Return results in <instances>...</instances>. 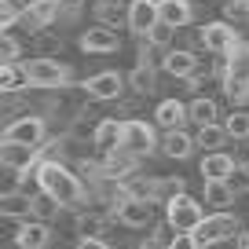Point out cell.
Wrapping results in <instances>:
<instances>
[{
  "mask_svg": "<svg viewBox=\"0 0 249 249\" xmlns=\"http://www.w3.org/2000/svg\"><path fill=\"white\" fill-rule=\"evenodd\" d=\"M37 179H40V191H48L62 209H77V205H85V183H81L77 172L66 169L62 161H40Z\"/></svg>",
  "mask_w": 249,
  "mask_h": 249,
  "instance_id": "1",
  "label": "cell"
},
{
  "mask_svg": "<svg viewBox=\"0 0 249 249\" xmlns=\"http://www.w3.org/2000/svg\"><path fill=\"white\" fill-rule=\"evenodd\" d=\"M224 95L242 107L249 103V48L238 44L231 55H224Z\"/></svg>",
  "mask_w": 249,
  "mask_h": 249,
  "instance_id": "2",
  "label": "cell"
},
{
  "mask_svg": "<svg viewBox=\"0 0 249 249\" xmlns=\"http://www.w3.org/2000/svg\"><path fill=\"white\" fill-rule=\"evenodd\" d=\"M44 161V147L37 143H18V140H0V165L15 176H37Z\"/></svg>",
  "mask_w": 249,
  "mask_h": 249,
  "instance_id": "3",
  "label": "cell"
},
{
  "mask_svg": "<svg viewBox=\"0 0 249 249\" xmlns=\"http://www.w3.org/2000/svg\"><path fill=\"white\" fill-rule=\"evenodd\" d=\"M242 234V224L238 216H231L227 209H213L202 224L195 227V238H198V249L205 246H220V242H234Z\"/></svg>",
  "mask_w": 249,
  "mask_h": 249,
  "instance_id": "4",
  "label": "cell"
},
{
  "mask_svg": "<svg viewBox=\"0 0 249 249\" xmlns=\"http://www.w3.org/2000/svg\"><path fill=\"white\" fill-rule=\"evenodd\" d=\"M26 73H30L33 88H66L70 85V66L59 62L55 55H37V59H26Z\"/></svg>",
  "mask_w": 249,
  "mask_h": 249,
  "instance_id": "5",
  "label": "cell"
},
{
  "mask_svg": "<svg viewBox=\"0 0 249 249\" xmlns=\"http://www.w3.org/2000/svg\"><path fill=\"white\" fill-rule=\"evenodd\" d=\"M205 202H198V198H191L187 191H176L172 198H165V220H169L172 227H179V231H195L198 224L205 220Z\"/></svg>",
  "mask_w": 249,
  "mask_h": 249,
  "instance_id": "6",
  "label": "cell"
},
{
  "mask_svg": "<svg viewBox=\"0 0 249 249\" xmlns=\"http://www.w3.org/2000/svg\"><path fill=\"white\" fill-rule=\"evenodd\" d=\"M121 147L132 150L136 158H147V154H154L161 143H158L154 124H150V121H143V117H124V140H121Z\"/></svg>",
  "mask_w": 249,
  "mask_h": 249,
  "instance_id": "7",
  "label": "cell"
},
{
  "mask_svg": "<svg viewBox=\"0 0 249 249\" xmlns=\"http://www.w3.org/2000/svg\"><path fill=\"white\" fill-rule=\"evenodd\" d=\"M198 40H202V48L205 52H213V55H231L234 48L242 44V33L234 30L231 22H205L202 26V33H198Z\"/></svg>",
  "mask_w": 249,
  "mask_h": 249,
  "instance_id": "8",
  "label": "cell"
},
{
  "mask_svg": "<svg viewBox=\"0 0 249 249\" xmlns=\"http://www.w3.org/2000/svg\"><path fill=\"white\" fill-rule=\"evenodd\" d=\"M77 44H81V52H88V55H110V52L121 48V37H117V26L95 22L77 37Z\"/></svg>",
  "mask_w": 249,
  "mask_h": 249,
  "instance_id": "9",
  "label": "cell"
},
{
  "mask_svg": "<svg viewBox=\"0 0 249 249\" xmlns=\"http://www.w3.org/2000/svg\"><path fill=\"white\" fill-rule=\"evenodd\" d=\"M124 85H128V77H121L117 70H103V73H95V77H88L81 88H85L88 99H95V103H114V99L124 95Z\"/></svg>",
  "mask_w": 249,
  "mask_h": 249,
  "instance_id": "10",
  "label": "cell"
},
{
  "mask_svg": "<svg viewBox=\"0 0 249 249\" xmlns=\"http://www.w3.org/2000/svg\"><path fill=\"white\" fill-rule=\"evenodd\" d=\"M154 198H143V195H132V198H124L121 205H117L114 220H121L124 227H150L154 224Z\"/></svg>",
  "mask_w": 249,
  "mask_h": 249,
  "instance_id": "11",
  "label": "cell"
},
{
  "mask_svg": "<svg viewBox=\"0 0 249 249\" xmlns=\"http://www.w3.org/2000/svg\"><path fill=\"white\" fill-rule=\"evenodd\" d=\"M44 136H48V124H44V117L40 114H30L26 110L22 117H15V121H8V128H4V140H18V143H44Z\"/></svg>",
  "mask_w": 249,
  "mask_h": 249,
  "instance_id": "12",
  "label": "cell"
},
{
  "mask_svg": "<svg viewBox=\"0 0 249 249\" xmlns=\"http://www.w3.org/2000/svg\"><path fill=\"white\" fill-rule=\"evenodd\" d=\"M154 22H161V0H128V30L136 37H147Z\"/></svg>",
  "mask_w": 249,
  "mask_h": 249,
  "instance_id": "13",
  "label": "cell"
},
{
  "mask_svg": "<svg viewBox=\"0 0 249 249\" xmlns=\"http://www.w3.org/2000/svg\"><path fill=\"white\" fill-rule=\"evenodd\" d=\"M59 8H62V0H33L30 8L22 11L18 22H22L30 33H40V30H48V26L59 18Z\"/></svg>",
  "mask_w": 249,
  "mask_h": 249,
  "instance_id": "14",
  "label": "cell"
},
{
  "mask_svg": "<svg viewBox=\"0 0 249 249\" xmlns=\"http://www.w3.org/2000/svg\"><path fill=\"white\" fill-rule=\"evenodd\" d=\"M15 246L18 249H44V246H52V227H48V220H37V216L22 220V227L15 231Z\"/></svg>",
  "mask_w": 249,
  "mask_h": 249,
  "instance_id": "15",
  "label": "cell"
},
{
  "mask_svg": "<svg viewBox=\"0 0 249 249\" xmlns=\"http://www.w3.org/2000/svg\"><path fill=\"white\" fill-rule=\"evenodd\" d=\"M121 140H124V121H121V117H99V121H95L92 147L99 150V154H107V150L121 147Z\"/></svg>",
  "mask_w": 249,
  "mask_h": 249,
  "instance_id": "16",
  "label": "cell"
},
{
  "mask_svg": "<svg viewBox=\"0 0 249 249\" xmlns=\"http://www.w3.org/2000/svg\"><path fill=\"white\" fill-rule=\"evenodd\" d=\"M0 216L4 220H30L33 216V195H26L18 187H8L0 195Z\"/></svg>",
  "mask_w": 249,
  "mask_h": 249,
  "instance_id": "17",
  "label": "cell"
},
{
  "mask_svg": "<svg viewBox=\"0 0 249 249\" xmlns=\"http://www.w3.org/2000/svg\"><path fill=\"white\" fill-rule=\"evenodd\" d=\"M161 70H165V73H172V77L191 81V77L198 73V55L191 52V48H176V52H165Z\"/></svg>",
  "mask_w": 249,
  "mask_h": 249,
  "instance_id": "18",
  "label": "cell"
},
{
  "mask_svg": "<svg viewBox=\"0 0 249 249\" xmlns=\"http://www.w3.org/2000/svg\"><path fill=\"white\" fill-rule=\"evenodd\" d=\"M198 169H202V179H227L238 169V158H231L227 150H205Z\"/></svg>",
  "mask_w": 249,
  "mask_h": 249,
  "instance_id": "19",
  "label": "cell"
},
{
  "mask_svg": "<svg viewBox=\"0 0 249 249\" xmlns=\"http://www.w3.org/2000/svg\"><path fill=\"white\" fill-rule=\"evenodd\" d=\"M183 121H191V110L179 99H161L154 107V124L165 128V132H169V128H183Z\"/></svg>",
  "mask_w": 249,
  "mask_h": 249,
  "instance_id": "20",
  "label": "cell"
},
{
  "mask_svg": "<svg viewBox=\"0 0 249 249\" xmlns=\"http://www.w3.org/2000/svg\"><path fill=\"white\" fill-rule=\"evenodd\" d=\"M198 147L195 136H187L183 128H169V132L161 136V154L165 158H176V161H183V158H191Z\"/></svg>",
  "mask_w": 249,
  "mask_h": 249,
  "instance_id": "21",
  "label": "cell"
},
{
  "mask_svg": "<svg viewBox=\"0 0 249 249\" xmlns=\"http://www.w3.org/2000/svg\"><path fill=\"white\" fill-rule=\"evenodd\" d=\"M205 191H202V202L209 205V209H227V205H234V191L227 179H202Z\"/></svg>",
  "mask_w": 249,
  "mask_h": 249,
  "instance_id": "22",
  "label": "cell"
},
{
  "mask_svg": "<svg viewBox=\"0 0 249 249\" xmlns=\"http://www.w3.org/2000/svg\"><path fill=\"white\" fill-rule=\"evenodd\" d=\"M161 18L176 30H183L195 22V4L191 0H161Z\"/></svg>",
  "mask_w": 249,
  "mask_h": 249,
  "instance_id": "23",
  "label": "cell"
},
{
  "mask_svg": "<svg viewBox=\"0 0 249 249\" xmlns=\"http://www.w3.org/2000/svg\"><path fill=\"white\" fill-rule=\"evenodd\" d=\"M22 85H30V73H26V62H4L0 66V92L11 95Z\"/></svg>",
  "mask_w": 249,
  "mask_h": 249,
  "instance_id": "24",
  "label": "cell"
},
{
  "mask_svg": "<svg viewBox=\"0 0 249 249\" xmlns=\"http://www.w3.org/2000/svg\"><path fill=\"white\" fill-rule=\"evenodd\" d=\"M198 147L202 150H224V143L231 140L227 136V128H224V121H213V124H198Z\"/></svg>",
  "mask_w": 249,
  "mask_h": 249,
  "instance_id": "25",
  "label": "cell"
},
{
  "mask_svg": "<svg viewBox=\"0 0 249 249\" xmlns=\"http://www.w3.org/2000/svg\"><path fill=\"white\" fill-rule=\"evenodd\" d=\"M128 88L136 95H150L158 88V73H154V62H140L132 73H128Z\"/></svg>",
  "mask_w": 249,
  "mask_h": 249,
  "instance_id": "26",
  "label": "cell"
},
{
  "mask_svg": "<svg viewBox=\"0 0 249 249\" xmlns=\"http://www.w3.org/2000/svg\"><path fill=\"white\" fill-rule=\"evenodd\" d=\"M187 110H191V121H195V124H213V121H220V107H216V99H209V95L191 99V103H187Z\"/></svg>",
  "mask_w": 249,
  "mask_h": 249,
  "instance_id": "27",
  "label": "cell"
},
{
  "mask_svg": "<svg viewBox=\"0 0 249 249\" xmlns=\"http://www.w3.org/2000/svg\"><path fill=\"white\" fill-rule=\"evenodd\" d=\"M224 128H227V136H231L234 143H242V140H249V110H231V114L224 117Z\"/></svg>",
  "mask_w": 249,
  "mask_h": 249,
  "instance_id": "28",
  "label": "cell"
},
{
  "mask_svg": "<svg viewBox=\"0 0 249 249\" xmlns=\"http://www.w3.org/2000/svg\"><path fill=\"white\" fill-rule=\"evenodd\" d=\"M95 15H99V22H107V26H121V22H128V11L121 8V0H99Z\"/></svg>",
  "mask_w": 249,
  "mask_h": 249,
  "instance_id": "29",
  "label": "cell"
},
{
  "mask_svg": "<svg viewBox=\"0 0 249 249\" xmlns=\"http://www.w3.org/2000/svg\"><path fill=\"white\" fill-rule=\"evenodd\" d=\"M103 227H107V216H103V213H81L77 216V238L103 234Z\"/></svg>",
  "mask_w": 249,
  "mask_h": 249,
  "instance_id": "30",
  "label": "cell"
},
{
  "mask_svg": "<svg viewBox=\"0 0 249 249\" xmlns=\"http://www.w3.org/2000/svg\"><path fill=\"white\" fill-rule=\"evenodd\" d=\"M59 209H62V205L55 202L48 191H37V195H33V216H37V220H52Z\"/></svg>",
  "mask_w": 249,
  "mask_h": 249,
  "instance_id": "31",
  "label": "cell"
},
{
  "mask_svg": "<svg viewBox=\"0 0 249 249\" xmlns=\"http://www.w3.org/2000/svg\"><path fill=\"white\" fill-rule=\"evenodd\" d=\"M172 33H176V26H169V22L161 18V22H154V26H150L147 40H150L154 48H169V44H172Z\"/></svg>",
  "mask_w": 249,
  "mask_h": 249,
  "instance_id": "32",
  "label": "cell"
},
{
  "mask_svg": "<svg viewBox=\"0 0 249 249\" xmlns=\"http://www.w3.org/2000/svg\"><path fill=\"white\" fill-rule=\"evenodd\" d=\"M18 55H22V44L15 40V33L4 30V40H0V59L4 62H18Z\"/></svg>",
  "mask_w": 249,
  "mask_h": 249,
  "instance_id": "33",
  "label": "cell"
},
{
  "mask_svg": "<svg viewBox=\"0 0 249 249\" xmlns=\"http://www.w3.org/2000/svg\"><path fill=\"white\" fill-rule=\"evenodd\" d=\"M224 15L227 18H246L249 15V0H227V4H224Z\"/></svg>",
  "mask_w": 249,
  "mask_h": 249,
  "instance_id": "34",
  "label": "cell"
},
{
  "mask_svg": "<svg viewBox=\"0 0 249 249\" xmlns=\"http://www.w3.org/2000/svg\"><path fill=\"white\" fill-rule=\"evenodd\" d=\"M77 246H81V249H107L110 242L99 238V234H88V238H77Z\"/></svg>",
  "mask_w": 249,
  "mask_h": 249,
  "instance_id": "35",
  "label": "cell"
},
{
  "mask_svg": "<svg viewBox=\"0 0 249 249\" xmlns=\"http://www.w3.org/2000/svg\"><path fill=\"white\" fill-rule=\"evenodd\" d=\"M59 48H62V40H55V37L40 40V55H52V52H59Z\"/></svg>",
  "mask_w": 249,
  "mask_h": 249,
  "instance_id": "36",
  "label": "cell"
},
{
  "mask_svg": "<svg viewBox=\"0 0 249 249\" xmlns=\"http://www.w3.org/2000/svg\"><path fill=\"white\" fill-rule=\"evenodd\" d=\"M62 4H66V8H77V4H81V0H62Z\"/></svg>",
  "mask_w": 249,
  "mask_h": 249,
  "instance_id": "37",
  "label": "cell"
}]
</instances>
